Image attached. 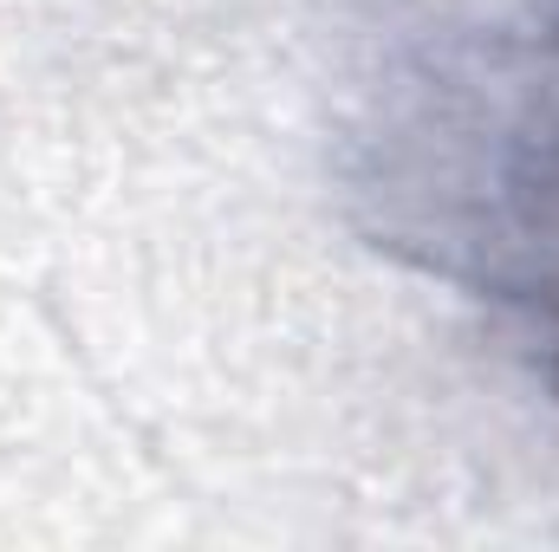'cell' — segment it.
<instances>
[{
    "label": "cell",
    "instance_id": "1",
    "mask_svg": "<svg viewBox=\"0 0 559 552\" xmlns=\"http://www.w3.org/2000/svg\"><path fill=\"white\" fill-rule=\"evenodd\" d=\"M358 195L384 248L501 299L559 391V7L404 79Z\"/></svg>",
    "mask_w": 559,
    "mask_h": 552
}]
</instances>
